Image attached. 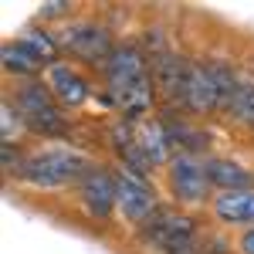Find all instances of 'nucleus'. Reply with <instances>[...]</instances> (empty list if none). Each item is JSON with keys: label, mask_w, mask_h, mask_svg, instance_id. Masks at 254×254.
<instances>
[{"label": "nucleus", "mask_w": 254, "mask_h": 254, "mask_svg": "<svg viewBox=\"0 0 254 254\" xmlns=\"http://www.w3.org/2000/svg\"><path fill=\"white\" fill-rule=\"evenodd\" d=\"M105 81H109V95L122 112V119L132 126L146 122L156 102V81H153V71L142 58V51L132 44L116 48V55L105 61Z\"/></svg>", "instance_id": "obj_1"}, {"label": "nucleus", "mask_w": 254, "mask_h": 254, "mask_svg": "<svg viewBox=\"0 0 254 254\" xmlns=\"http://www.w3.org/2000/svg\"><path fill=\"white\" fill-rule=\"evenodd\" d=\"M237 75L224 61H190L187 88H183V109L196 116H214L231 105V95L237 92Z\"/></svg>", "instance_id": "obj_2"}, {"label": "nucleus", "mask_w": 254, "mask_h": 254, "mask_svg": "<svg viewBox=\"0 0 254 254\" xmlns=\"http://www.w3.org/2000/svg\"><path fill=\"white\" fill-rule=\"evenodd\" d=\"M88 170H92V163L81 156L78 149L51 146V149H38V153L20 159L17 176L34 190H58V187H68V183H81V176Z\"/></svg>", "instance_id": "obj_3"}, {"label": "nucleus", "mask_w": 254, "mask_h": 254, "mask_svg": "<svg viewBox=\"0 0 254 254\" xmlns=\"http://www.w3.org/2000/svg\"><path fill=\"white\" fill-rule=\"evenodd\" d=\"M14 105H17L20 119L31 132H41V136H58L64 132V112H61L58 98L51 95V88L41 78H27L17 85V95H14Z\"/></svg>", "instance_id": "obj_4"}, {"label": "nucleus", "mask_w": 254, "mask_h": 254, "mask_svg": "<svg viewBox=\"0 0 254 254\" xmlns=\"http://www.w3.org/2000/svg\"><path fill=\"white\" fill-rule=\"evenodd\" d=\"M142 244H149L159 254H193V237L196 224L193 217L180 214V210H156L149 224H142Z\"/></svg>", "instance_id": "obj_5"}, {"label": "nucleus", "mask_w": 254, "mask_h": 254, "mask_svg": "<svg viewBox=\"0 0 254 254\" xmlns=\"http://www.w3.org/2000/svg\"><path fill=\"white\" fill-rule=\"evenodd\" d=\"M166 183H170V193L176 203L183 207H200L210 200V173H207V159L200 156H187V153H176L166 166Z\"/></svg>", "instance_id": "obj_6"}, {"label": "nucleus", "mask_w": 254, "mask_h": 254, "mask_svg": "<svg viewBox=\"0 0 254 254\" xmlns=\"http://www.w3.org/2000/svg\"><path fill=\"white\" fill-rule=\"evenodd\" d=\"M58 44L68 51V55L88 61V64H102V68H105V61L116 55V41H112V34H109L102 24H95V20L64 24V31L58 34Z\"/></svg>", "instance_id": "obj_7"}, {"label": "nucleus", "mask_w": 254, "mask_h": 254, "mask_svg": "<svg viewBox=\"0 0 254 254\" xmlns=\"http://www.w3.org/2000/svg\"><path fill=\"white\" fill-rule=\"evenodd\" d=\"M78 203L88 220H109L112 210L119 207L116 176L109 173L105 166H92L78 183Z\"/></svg>", "instance_id": "obj_8"}, {"label": "nucleus", "mask_w": 254, "mask_h": 254, "mask_svg": "<svg viewBox=\"0 0 254 254\" xmlns=\"http://www.w3.org/2000/svg\"><path fill=\"white\" fill-rule=\"evenodd\" d=\"M116 187H119V210L122 217L129 220V224H149L153 217H156L159 203H156V193H153V187L142 180V176L129 173V170H119L116 173Z\"/></svg>", "instance_id": "obj_9"}, {"label": "nucleus", "mask_w": 254, "mask_h": 254, "mask_svg": "<svg viewBox=\"0 0 254 254\" xmlns=\"http://www.w3.org/2000/svg\"><path fill=\"white\" fill-rule=\"evenodd\" d=\"M149 71H153V81L170 102H180L183 105V88H187V71H190V61L183 55H176L170 48H156L149 55Z\"/></svg>", "instance_id": "obj_10"}, {"label": "nucleus", "mask_w": 254, "mask_h": 254, "mask_svg": "<svg viewBox=\"0 0 254 254\" xmlns=\"http://www.w3.org/2000/svg\"><path fill=\"white\" fill-rule=\"evenodd\" d=\"M44 85L51 88V95L58 98L61 109H81V105L88 102V95H92L88 81L81 78L68 61L48 64V68H44Z\"/></svg>", "instance_id": "obj_11"}, {"label": "nucleus", "mask_w": 254, "mask_h": 254, "mask_svg": "<svg viewBox=\"0 0 254 254\" xmlns=\"http://www.w3.org/2000/svg\"><path fill=\"white\" fill-rule=\"evenodd\" d=\"M214 217L227 227H248L254 231V190H234V193L214 196Z\"/></svg>", "instance_id": "obj_12"}, {"label": "nucleus", "mask_w": 254, "mask_h": 254, "mask_svg": "<svg viewBox=\"0 0 254 254\" xmlns=\"http://www.w3.org/2000/svg\"><path fill=\"white\" fill-rule=\"evenodd\" d=\"M136 139H139V153H142V159L149 163V170H156V166H170V159L176 156L159 119H146V122H139Z\"/></svg>", "instance_id": "obj_13"}, {"label": "nucleus", "mask_w": 254, "mask_h": 254, "mask_svg": "<svg viewBox=\"0 0 254 254\" xmlns=\"http://www.w3.org/2000/svg\"><path fill=\"white\" fill-rule=\"evenodd\" d=\"M159 122H163L166 139H170V146H173L176 153H187V156H200V153H207L210 136H207V132H200V129H193L187 119L173 116V112L166 109V116H159Z\"/></svg>", "instance_id": "obj_14"}, {"label": "nucleus", "mask_w": 254, "mask_h": 254, "mask_svg": "<svg viewBox=\"0 0 254 254\" xmlns=\"http://www.w3.org/2000/svg\"><path fill=\"white\" fill-rule=\"evenodd\" d=\"M207 173L210 183L220 193H234V190H254V173L244 170L237 159H207Z\"/></svg>", "instance_id": "obj_15"}, {"label": "nucleus", "mask_w": 254, "mask_h": 254, "mask_svg": "<svg viewBox=\"0 0 254 254\" xmlns=\"http://www.w3.org/2000/svg\"><path fill=\"white\" fill-rule=\"evenodd\" d=\"M17 44L31 55V58L38 61V64H55L58 61V51H61V44H58V38H51L48 31H27L24 38H17Z\"/></svg>", "instance_id": "obj_16"}, {"label": "nucleus", "mask_w": 254, "mask_h": 254, "mask_svg": "<svg viewBox=\"0 0 254 254\" xmlns=\"http://www.w3.org/2000/svg\"><path fill=\"white\" fill-rule=\"evenodd\" d=\"M3 68H7V71H14V75L24 78V81L34 78V75L41 71V64L31 58L24 48H20L17 41H7V44H3Z\"/></svg>", "instance_id": "obj_17"}, {"label": "nucleus", "mask_w": 254, "mask_h": 254, "mask_svg": "<svg viewBox=\"0 0 254 254\" xmlns=\"http://www.w3.org/2000/svg\"><path fill=\"white\" fill-rule=\"evenodd\" d=\"M227 112H231L237 122H244V126H254V81H248V78L237 81V92L231 95V105H227Z\"/></svg>", "instance_id": "obj_18"}, {"label": "nucleus", "mask_w": 254, "mask_h": 254, "mask_svg": "<svg viewBox=\"0 0 254 254\" xmlns=\"http://www.w3.org/2000/svg\"><path fill=\"white\" fill-rule=\"evenodd\" d=\"M0 119H3V146H10L14 139H17L20 126H24V119H20L17 105H10V102H3V109H0ZM27 129V126H24Z\"/></svg>", "instance_id": "obj_19"}, {"label": "nucleus", "mask_w": 254, "mask_h": 254, "mask_svg": "<svg viewBox=\"0 0 254 254\" xmlns=\"http://www.w3.org/2000/svg\"><path fill=\"white\" fill-rule=\"evenodd\" d=\"M237 248H241V254H254V231H244L241 241H237Z\"/></svg>", "instance_id": "obj_20"}, {"label": "nucleus", "mask_w": 254, "mask_h": 254, "mask_svg": "<svg viewBox=\"0 0 254 254\" xmlns=\"http://www.w3.org/2000/svg\"><path fill=\"white\" fill-rule=\"evenodd\" d=\"M64 10H68V3H64V0H51V7L44 10V17H48V14H64Z\"/></svg>", "instance_id": "obj_21"}]
</instances>
